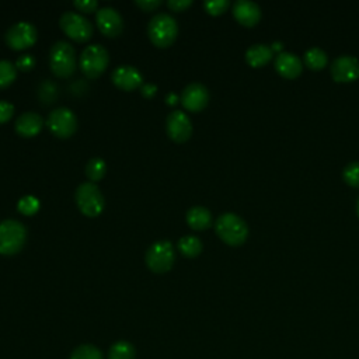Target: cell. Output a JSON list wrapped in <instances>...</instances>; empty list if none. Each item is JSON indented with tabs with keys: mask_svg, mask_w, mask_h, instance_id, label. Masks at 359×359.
<instances>
[{
	"mask_svg": "<svg viewBox=\"0 0 359 359\" xmlns=\"http://www.w3.org/2000/svg\"><path fill=\"white\" fill-rule=\"evenodd\" d=\"M331 74L335 81H352L359 77V59L353 55H339L331 63Z\"/></svg>",
	"mask_w": 359,
	"mask_h": 359,
	"instance_id": "5bb4252c",
	"label": "cell"
},
{
	"mask_svg": "<svg viewBox=\"0 0 359 359\" xmlns=\"http://www.w3.org/2000/svg\"><path fill=\"white\" fill-rule=\"evenodd\" d=\"M146 265L150 271L156 273L168 272L175 261V251L168 240H160L153 243L144 255Z\"/></svg>",
	"mask_w": 359,
	"mask_h": 359,
	"instance_id": "52a82bcc",
	"label": "cell"
},
{
	"mask_svg": "<svg viewBox=\"0 0 359 359\" xmlns=\"http://www.w3.org/2000/svg\"><path fill=\"white\" fill-rule=\"evenodd\" d=\"M48 129L60 139L70 137L77 129V118L74 112L66 107L53 109L46 119Z\"/></svg>",
	"mask_w": 359,
	"mask_h": 359,
	"instance_id": "9c48e42d",
	"label": "cell"
},
{
	"mask_svg": "<svg viewBox=\"0 0 359 359\" xmlns=\"http://www.w3.org/2000/svg\"><path fill=\"white\" fill-rule=\"evenodd\" d=\"M36 38H38L36 28L27 21H20L13 24L4 35L6 43L13 50H24L31 48L36 42Z\"/></svg>",
	"mask_w": 359,
	"mask_h": 359,
	"instance_id": "30bf717a",
	"label": "cell"
},
{
	"mask_svg": "<svg viewBox=\"0 0 359 359\" xmlns=\"http://www.w3.org/2000/svg\"><path fill=\"white\" fill-rule=\"evenodd\" d=\"M111 79H112V83L123 91H133L142 87V81H143L142 73L136 67L129 65L118 66L112 72Z\"/></svg>",
	"mask_w": 359,
	"mask_h": 359,
	"instance_id": "9a60e30c",
	"label": "cell"
},
{
	"mask_svg": "<svg viewBox=\"0 0 359 359\" xmlns=\"http://www.w3.org/2000/svg\"><path fill=\"white\" fill-rule=\"evenodd\" d=\"M356 213H358V216H359V196H358V199H356Z\"/></svg>",
	"mask_w": 359,
	"mask_h": 359,
	"instance_id": "8d00e7d4",
	"label": "cell"
},
{
	"mask_svg": "<svg viewBox=\"0 0 359 359\" xmlns=\"http://www.w3.org/2000/svg\"><path fill=\"white\" fill-rule=\"evenodd\" d=\"M14 115V105L8 101L0 100V123L8 122Z\"/></svg>",
	"mask_w": 359,
	"mask_h": 359,
	"instance_id": "f546056e",
	"label": "cell"
},
{
	"mask_svg": "<svg viewBox=\"0 0 359 359\" xmlns=\"http://www.w3.org/2000/svg\"><path fill=\"white\" fill-rule=\"evenodd\" d=\"M70 359H104V356L97 346L91 344H83V345H79L72 352Z\"/></svg>",
	"mask_w": 359,
	"mask_h": 359,
	"instance_id": "d4e9b609",
	"label": "cell"
},
{
	"mask_svg": "<svg viewBox=\"0 0 359 359\" xmlns=\"http://www.w3.org/2000/svg\"><path fill=\"white\" fill-rule=\"evenodd\" d=\"M275 67L279 74L287 79H293L300 74L303 69L302 59L293 52H279L275 57Z\"/></svg>",
	"mask_w": 359,
	"mask_h": 359,
	"instance_id": "ac0fdd59",
	"label": "cell"
},
{
	"mask_svg": "<svg viewBox=\"0 0 359 359\" xmlns=\"http://www.w3.org/2000/svg\"><path fill=\"white\" fill-rule=\"evenodd\" d=\"M35 66V59L32 55H21L17 62H15V67L17 70L21 72H28Z\"/></svg>",
	"mask_w": 359,
	"mask_h": 359,
	"instance_id": "4dcf8cb0",
	"label": "cell"
},
{
	"mask_svg": "<svg viewBox=\"0 0 359 359\" xmlns=\"http://www.w3.org/2000/svg\"><path fill=\"white\" fill-rule=\"evenodd\" d=\"M157 93V86L156 84H142L140 87V94L144 97V98H153Z\"/></svg>",
	"mask_w": 359,
	"mask_h": 359,
	"instance_id": "e575fe53",
	"label": "cell"
},
{
	"mask_svg": "<svg viewBox=\"0 0 359 359\" xmlns=\"http://www.w3.org/2000/svg\"><path fill=\"white\" fill-rule=\"evenodd\" d=\"M74 199L79 210L87 217H97L102 213L105 201L104 196L94 182H83L74 192Z\"/></svg>",
	"mask_w": 359,
	"mask_h": 359,
	"instance_id": "5b68a950",
	"label": "cell"
},
{
	"mask_svg": "<svg viewBox=\"0 0 359 359\" xmlns=\"http://www.w3.org/2000/svg\"><path fill=\"white\" fill-rule=\"evenodd\" d=\"M135 346L128 341L115 342L108 352V359H135Z\"/></svg>",
	"mask_w": 359,
	"mask_h": 359,
	"instance_id": "603a6c76",
	"label": "cell"
},
{
	"mask_svg": "<svg viewBox=\"0 0 359 359\" xmlns=\"http://www.w3.org/2000/svg\"><path fill=\"white\" fill-rule=\"evenodd\" d=\"M192 4V0H168L167 6L172 11H184Z\"/></svg>",
	"mask_w": 359,
	"mask_h": 359,
	"instance_id": "836d02e7",
	"label": "cell"
},
{
	"mask_svg": "<svg viewBox=\"0 0 359 359\" xmlns=\"http://www.w3.org/2000/svg\"><path fill=\"white\" fill-rule=\"evenodd\" d=\"M234 18L247 27L255 25L261 18V7L252 0H237L233 4Z\"/></svg>",
	"mask_w": 359,
	"mask_h": 359,
	"instance_id": "2e32d148",
	"label": "cell"
},
{
	"mask_svg": "<svg viewBox=\"0 0 359 359\" xmlns=\"http://www.w3.org/2000/svg\"><path fill=\"white\" fill-rule=\"evenodd\" d=\"M59 25L62 31L76 42H86L93 36V24L81 14L66 11L60 15Z\"/></svg>",
	"mask_w": 359,
	"mask_h": 359,
	"instance_id": "ba28073f",
	"label": "cell"
},
{
	"mask_svg": "<svg viewBox=\"0 0 359 359\" xmlns=\"http://www.w3.org/2000/svg\"><path fill=\"white\" fill-rule=\"evenodd\" d=\"M177 247L180 250V252L187 257V258H195L198 257L201 252H202V248H203V244L201 241L199 237L196 236H192V234H187V236H182L178 243H177Z\"/></svg>",
	"mask_w": 359,
	"mask_h": 359,
	"instance_id": "44dd1931",
	"label": "cell"
},
{
	"mask_svg": "<svg viewBox=\"0 0 359 359\" xmlns=\"http://www.w3.org/2000/svg\"><path fill=\"white\" fill-rule=\"evenodd\" d=\"M17 77V67L10 60H0V90L8 87Z\"/></svg>",
	"mask_w": 359,
	"mask_h": 359,
	"instance_id": "484cf974",
	"label": "cell"
},
{
	"mask_svg": "<svg viewBox=\"0 0 359 359\" xmlns=\"http://www.w3.org/2000/svg\"><path fill=\"white\" fill-rule=\"evenodd\" d=\"M107 172V164L102 158L100 157H93L88 160L87 165H86V175L90 180V182H97L100 180L104 178Z\"/></svg>",
	"mask_w": 359,
	"mask_h": 359,
	"instance_id": "cb8c5ba5",
	"label": "cell"
},
{
	"mask_svg": "<svg viewBox=\"0 0 359 359\" xmlns=\"http://www.w3.org/2000/svg\"><path fill=\"white\" fill-rule=\"evenodd\" d=\"M95 22L102 35L108 38L119 36L123 31L122 15L114 7H102L95 13Z\"/></svg>",
	"mask_w": 359,
	"mask_h": 359,
	"instance_id": "7c38bea8",
	"label": "cell"
},
{
	"mask_svg": "<svg viewBox=\"0 0 359 359\" xmlns=\"http://www.w3.org/2000/svg\"><path fill=\"white\" fill-rule=\"evenodd\" d=\"M49 67L56 77L67 79L76 72V52L67 41H57L49 52Z\"/></svg>",
	"mask_w": 359,
	"mask_h": 359,
	"instance_id": "3957f363",
	"label": "cell"
},
{
	"mask_svg": "<svg viewBox=\"0 0 359 359\" xmlns=\"http://www.w3.org/2000/svg\"><path fill=\"white\" fill-rule=\"evenodd\" d=\"M73 6L83 13H94L98 7V3L95 0H76Z\"/></svg>",
	"mask_w": 359,
	"mask_h": 359,
	"instance_id": "1f68e13d",
	"label": "cell"
},
{
	"mask_svg": "<svg viewBox=\"0 0 359 359\" xmlns=\"http://www.w3.org/2000/svg\"><path fill=\"white\" fill-rule=\"evenodd\" d=\"M180 101V98H178V95H175L174 93H170V94H167V97H165V102H167V105H175L177 102Z\"/></svg>",
	"mask_w": 359,
	"mask_h": 359,
	"instance_id": "d590c367",
	"label": "cell"
},
{
	"mask_svg": "<svg viewBox=\"0 0 359 359\" xmlns=\"http://www.w3.org/2000/svg\"><path fill=\"white\" fill-rule=\"evenodd\" d=\"M272 56V48L266 43H252L245 50V60L254 67H259L269 62Z\"/></svg>",
	"mask_w": 359,
	"mask_h": 359,
	"instance_id": "ffe728a7",
	"label": "cell"
},
{
	"mask_svg": "<svg viewBox=\"0 0 359 359\" xmlns=\"http://www.w3.org/2000/svg\"><path fill=\"white\" fill-rule=\"evenodd\" d=\"M187 223L194 230H205L212 226V213L205 206H192L185 215Z\"/></svg>",
	"mask_w": 359,
	"mask_h": 359,
	"instance_id": "d6986e66",
	"label": "cell"
},
{
	"mask_svg": "<svg viewBox=\"0 0 359 359\" xmlns=\"http://www.w3.org/2000/svg\"><path fill=\"white\" fill-rule=\"evenodd\" d=\"M180 101L187 111L199 112L209 102V91L201 83H191L182 90Z\"/></svg>",
	"mask_w": 359,
	"mask_h": 359,
	"instance_id": "4fadbf2b",
	"label": "cell"
},
{
	"mask_svg": "<svg viewBox=\"0 0 359 359\" xmlns=\"http://www.w3.org/2000/svg\"><path fill=\"white\" fill-rule=\"evenodd\" d=\"M342 177L346 184L359 187V161H351L344 167Z\"/></svg>",
	"mask_w": 359,
	"mask_h": 359,
	"instance_id": "83f0119b",
	"label": "cell"
},
{
	"mask_svg": "<svg viewBox=\"0 0 359 359\" xmlns=\"http://www.w3.org/2000/svg\"><path fill=\"white\" fill-rule=\"evenodd\" d=\"M17 209L25 216H34L39 210V199L34 195H25L18 201Z\"/></svg>",
	"mask_w": 359,
	"mask_h": 359,
	"instance_id": "4316f807",
	"label": "cell"
},
{
	"mask_svg": "<svg viewBox=\"0 0 359 359\" xmlns=\"http://www.w3.org/2000/svg\"><path fill=\"white\" fill-rule=\"evenodd\" d=\"M230 6L229 0H206L203 3L205 10L210 14V15H219L222 13H224Z\"/></svg>",
	"mask_w": 359,
	"mask_h": 359,
	"instance_id": "f1b7e54d",
	"label": "cell"
},
{
	"mask_svg": "<svg viewBox=\"0 0 359 359\" xmlns=\"http://www.w3.org/2000/svg\"><path fill=\"white\" fill-rule=\"evenodd\" d=\"M43 123L45 122L39 114L24 112L17 118L14 123V129L22 137H34L42 130Z\"/></svg>",
	"mask_w": 359,
	"mask_h": 359,
	"instance_id": "e0dca14e",
	"label": "cell"
},
{
	"mask_svg": "<svg viewBox=\"0 0 359 359\" xmlns=\"http://www.w3.org/2000/svg\"><path fill=\"white\" fill-rule=\"evenodd\" d=\"M27 240L25 226L14 219L0 222V254L14 255L20 252Z\"/></svg>",
	"mask_w": 359,
	"mask_h": 359,
	"instance_id": "277c9868",
	"label": "cell"
},
{
	"mask_svg": "<svg viewBox=\"0 0 359 359\" xmlns=\"http://www.w3.org/2000/svg\"><path fill=\"white\" fill-rule=\"evenodd\" d=\"M135 4L142 8L143 11L149 13V11H154L156 8H158L161 6L160 0H136Z\"/></svg>",
	"mask_w": 359,
	"mask_h": 359,
	"instance_id": "d6a6232c",
	"label": "cell"
},
{
	"mask_svg": "<svg viewBox=\"0 0 359 359\" xmlns=\"http://www.w3.org/2000/svg\"><path fill=\"white\" fill-rule=\"evenodd\" d=\"M304 63L310 67V69H323L327 65L328 60V55L323 48L318 46H311L304 52Z\"/></svg>",
	"mask_w": 359,
	"mask_h": 359,
	"instance_id": "7402d4cb",
	"label": "cell"
},
{
	"mask_svg": "<svg viewBox=\"0 0 359 359\" xmlns=\"http://www.w3.org/2000/svg\"><path fill=\"white\" fill-rule=\"evenodd\" d=\"M216 234L229 245H240L248 237V226L243 217L233 212L222 213L215 222Z\"/></svg>",
	"mask_w": 359,
	"mask_h": 359,
	"instance_id": "6da1fadb",
	"label": "cell"
},
{
	"mask_svg": "<svg viewBox=\"0 0 359 359\" xmlns=\"http://www.w3.org/2000/svg\"><path fill=\"white\" fill-rule=\"evenodd\" d=\"M108 62H109L108 50L98 43L86 46L79 59L80 70L87 79L100 77L107 69Z\"/></svg>",
	"mask_w": 359,
	"mask_h": 359,
	"instance_id": "8992f818",
	"label": "cell"
},
{
	"mask_svg": "<svg viewBox=\"0 0 359 359\" xmlns=\"http://www.w3.org/2000/svg\"><path fill=\"white\" fill-rule=\"evenodd\" d=\"M147 35L157 48H168L178 35V25L174 17L167 13H158L151 17L147 25Z\"/></svg>",
	"mask_w": 359,
	"mask_h": 359,
	"instance_id": "7a4b0ae2",
	"label": "cell"
},
{
	"mask_svg": "<svg viewBox=\"0 0 359 359\" xmlns=\"http://www.w3.org/2000/svg\"><path fill=\"white\" fill-rule=\"evenodd\" d=\"M165 130L171 140L175 143H184L192 135L191 119L182 111H172L165 119Z\"/></svg>",
	"mask_w": 359,
	"mask_h": 359,
	"instance_id": "8fae6325",
	"label": "cell"
}]
</instances>
